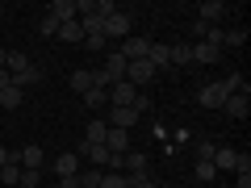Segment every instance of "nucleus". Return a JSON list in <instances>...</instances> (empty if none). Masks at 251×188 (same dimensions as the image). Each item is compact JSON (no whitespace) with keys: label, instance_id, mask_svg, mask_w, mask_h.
<instances>
[{"label":"nucleus","instance_id":"nucleus-1","mask_svg":"<svg viewBox=\"0 0 251 188\" xmlns=\"http://www.w3.org/2000/svg\"><path fill=\"white\" fill-rule=\"evenodd\" d=\"M155 75H159V71H155V67H151L147 59H138V63H126V84H134L138 92H143L147 84L155 80Z\"/></svg>","mask_w":251,"mask_h":188},{"label":"nucleus","instance_id":"nucleus-2","mask_svg":"<svg viewBox=\"0 0 251 188\" xmlns=\"http://www.w3.org/2000/svg\"><path fill=\"white\" fill-rule=\"evenodd\" d=\"M130 29H134V21H130V13H109V17H105V38H122V42H126V38H130Z\"/></svg>","mask_w":251,"mask_h":188},{"label":"nucleus","instance_id":"nucleus-3","mask_svg":"<svg viewBox=\"0 0 251 188\" xmlns=\"http://www.w3.org/2000/svg\"><path fill=\"white\" fill-rule=\"evenodd\" d=\"M134 100H138V88H134V84L117 80L113 88H109V105H117V109H134Z\"/></svg>","mask_w":251,"mask_h":188},{"label":"nucleus","instance_id":"nucleus-4","mask_svg":"<svg viewBox=\"0 0 251 188\" xmlns=\"http://www.w3.org/2000/svg\"><path fill=\"white\" fill-rule=\"evenodd\" d=\"M147 167H151V159H147L143 151H126V155H122V171H126V176H130V180L147 176Z\"/></svg>","mask_w":251,"mask_h":188},{"label":"nucleus","instance_id":"nucleus-5","mask_svg":"<svg viewBox=\"0 0 251 188\" xmlns=\"http://www.w3.org/2000/svg\"><path fill=\"white\" fill-rule=\"evenodd\" d=\"M109 130H134V125H138V113H134V109H117V105H109Z\"/></svg>","mask_w":251,"mask_h":188},{"label":"nucleus","instance_id":"nucleus-6","mask_svg":"<svg viewBox=\"0 0 251 188\" xmlns=\"http://www.w3.org/2000/svg\"><path fill=\"white\" fill-rule=\"evenodd\" d=\"M147 50H151V42H147V38H134V34H130V38L122 42V50H117V54H122L126 63H138V59H147Z\"/></svg>","mask_w":251,"mask_h":188},{"label":"nucleus","instance_id":"nucleus-7","mask_svg":"<svg viewBox=\"0 0 251 188\" xmlns=\"http://www.w3.org/2000/svg\"><path fill=\"white\" fill-rule=\"evenodd\" d=\"M247 109H251V92H230L222 100V113H230V117H247Z\"/></svg>","mask_w":251,"mask_h":188},{"label":"nucleus","instance_id":"nucleus-8","mask_svg":"<svg viewBox=\"0 0 251 188\" xmlns=\"http://www.w3.org/2000/svg\"><path fill=\"white\" fill-rule=\"evenodd\" d=\"M46 13H50L59 25H67V21H80V17H75V0H54V4H46Z\"/></svg>","mask_w":251,"mask_h":188},{"label":"nucleus","instance_id":"nucleus-9","mask_svg":"<svg viewBox=\"0 0 251 188\" xmlns=\"http://www.w3.org/2000/svg\"><path fill=\"white\" fill-rule=\"evenodd\" d=\"M105 151L109 155H126L130 151V130H109L105 134Z\"/></svg>","mask_w":251,"mask_h":188},{"label":"nucleus","instance_id":"nucleus-10","mask_svg":"<svg viewBox=\"0 0 251 188\" xmlns=\"http://www.w3.org/2000/svg\"><path fill=\"white\" fill-rule=\"evenodd\" d=\"M17 167L42 171V146H21V151H17Z\"/></svg>","mask_w":251,"mask_h":188},{"label":"nucleus","instance_id":"nucleus-11","mask_svg":"<svg viewBox=\"0 0 251 188\" xmlns=\"http://www.w3.org/2000/svg\"><path fill=\"white\" fill-rule=\"evenodd\" d=\"M197 13H201L197 21H205V25H214V21H222V17H226V13H230V9H226L222 0H205V4H201Z\"/></svg>","mask_w":251,"mask_h":188},{"label":"nucleus","instance_id":"nucleus-12","mask_svg":"<svg viewBox=\"0 0 251 188\" xmlns=\"http://www.w3.org/2000/svg\"><path fill=\"white\" fill-rule=\"evenodd\" d=\"M222 59V46L214 42H193V63H218Z\"/></svg>","mask_w":251,"mask_h":188},{"label":"nucleus","instance_id":"nucleus-13","mask_svg":"<svg viewBox=\"0 0 251 188\" xmlns=\"http://www.w3.org/2000/svg\"><path fill=\"white\" fill-rule=\"evenodd\" d=\"M88 88H97V71H84V67H75V71H72V92H75V96H84Z\"/></svg>","mask_w":251,"mask_h":188},{"label":"nucleus","instance_id":"nucleus-14","mask_svg":"<svg viewBox=\"0 0 251 188\" xmlns=\"http://www.w3.org/2000/svg\"><path fill=\"white\" fill-rule=\"evenodd\" d=\"M209 163H214L218 171H234V163H239V151H234V146H218Z\"/></svg>","mask_w":251,"mask_h":188},{"label":"nucleus","instance_id":"nucleus-15","mask_svg":"<svg viewBox=\"0 0 251 188\" xmlns=\"http://www.w3.org/2000/svg\"><path fill=\"white\" fill-rule=\"evenodd\" d=\"M105 134H109V125L100 121V117H92V121L84 125V142H92V146H105Z\"/></svg>","mask_w":251,"mask_h":188},{"label":"nucleus","instance_id":"nucleus-16","mask_svg":"<svg viewBox=\"0 0 251 188\" xmlns=\"http://www.w3.org/2000/svg\"><path fill=\"white\" fill-rule=\"evenodd\" d=\"M54 171H59V176H75V171H80V155H75V151H63L59 159H54Z\"/></svg>","mask_w":251,"mask_h":188},{"label":"nucleus","instance_id":"nucleus-17","mask_svg":"<svg viewBox=\"0 0 251 188\" xmlns=\"http://www.w3.org/2000/svg\"><path fill=\"white\" fill-rule=\"evenodd\" d=\"M80 100H84V109H109V88H88Z\"/></svg>","mask_w":251,"mask_h":188},{"label":"nucleus","instance_id":"nucleus-18","mask_svg":"<svg viewBox=\"0 0 251 188\" xmlns=\"http://www.w3.org/2000/svg\"><path fill=\"white\" fill-rule=\"evenodd\" d=\"M21 100H25V92H21V88H13V84H9V88H0V113H9V109H17Z\"/></svg>","mask_w":251,"mask_h":188},{"label":"nucleus","instance_id":"nucleus-19","mask_svg":"<svg viewBox=\"0 0 251 188\" xmlns=\"http://www.w3.org/2000/svg\"><path fill=\"white\" fill-rule=\"evenodd\" d=\"M29 84H42V71H38L34 63H29L25 71H17V75H13V88H21V92H25Z\"/></svg>","mask_w":251,"mask_h":188},{"label":"nucleus","instance_id":"nucleus-20","mask_svg":"<svg viewBox=\"0 0 251 188\" xmlns=\"http://www.w3.org/2000/svg\"><path fill=\"white\" fill-rule=\"evenodd\" d=\"M134 184V180L126 176V171H105V176H100V184L97 188H130Z\"/></svg>","mask_w":251,"mask_h":188},{"label":"nucleus","instance_id":"nucleus-21","mask_svg":"<svg viewBox=\"0 0 251 188\" xmlns=\"http://www.w3.org/2000/svg\"><path fill=\"white\" fill-rule=\"evenodd\" d=\"M54 38H63V42H75L80 46L84 42V29H80V21H67V25H59V34Z\"/></svg>","mask_w":251,"mask_h":188},{"label":"nucleus","instance_id":"nucleus-22","mask_svg":"<svg viewBox=\"0 0 251 188\" xmlns=\"http://www.w3.org/2000/svg\"><path fill=\"white\" fill-rule=\"evenodd\" d=\"M172 54V67H184V63H193V46H168Z\"/></svg>","mask_w":251,"mask_h":188},{"label":"nucleus","instance_id":"nucleus-23","mask_svg":"<svg viewBox=\"0 0 251 188\" xmlns=\"http://www.w3.org/2000/svg\"><path fill=\"white\" fill-rule=\"evenodd\" d=\"M25 67H29V59H25V54H21V50H9V63H4V71H9V75H17V71H25Z\"/></svg>","mask_w":251,"mask_h":188},{"label":"nucleus","instance_id":"nucleus-24","mask_svg":"<svg viewBox=\"0 0 251 188\" xmlns=\"http://www.w3.org/2000/svg\"><path fill=\"white\" fill-rule=\"evenodd\" d=\"M38 34H42V38H54V34H59V21H54L50 13H42V21H38Z\"/></svg>","mask_w":251,"mask_h":188},{"label":"nucleus","instance_id":"nucleus-25","mask_svg":"<svg viewBox=\"0 0 251 188\" xmlns=\"http://www.w3.org/2000/svg\"><path fill=\"white\" fill-rule=\"evenodd\" d=\"M197 180H201V184H209V180H218V167H214L209 159H201V163H197Z\"/></svg>","mask_w":251,"mask_h":188},{"label":"nucleus","instance_id":"nucleus-26","mask_svg":"<svg viewBox=\"0 0 251 188\" xmlns=\"http://www.w3.org/2000/svg\"><path fill=\"white\" fill-rule=\"evenodd\" d=\"M0 180H4V184H21V167L17 163H4V167H0Z\"/></svg>","mask_w":251,"mask_h":188},{"label":"nucleus","instance_id":"nucleus-27","mask_svg":"<svg viewBox=\"0 0 251 188\" xmlns=\"http://www.w3.org/2000/svg\"><path fill=\"white\" fill-rule=\"evenodd\" d=\"M100 176H105V171H75L80 188H97V184H100Z\"/></svg>","mask_w":251,"mask_h":188},{"label":"nucleus","instance_id":"nucleus-28","mask_svg":"<svg viewBox=\"0 0 251 188\" xmlns=\"http://www.w3.org/2000/svg\"><path fill=\"white\" fill-rule=\"evenodd\" d=\"M247 42V29H226L222 34V46H243Z\"/></svg>","mask_w":251,"mask_h":188},{"label":"nucleus","instance_id":"nucleus-29","mask_svg":"<svg viewBox=\"0 0 251 188\" xmlns=\"http://www.w3.org/2000/svg\"><path fill=\"white\" fill-rule=\"evenodd\" d=\"M84 46H88V50H109V38L105 34H88V38H84Z\"/></svg>","mask_w":251,"mask_h":188},{"label":"nucleus","instance_id":"nucleus-30","mask_svg":"<svg viewBox=\"0 0 251 188\" xmlns=\"http://www.w3.org/2000/svg\"><path fill=\"white\" fill-rule=\"evenodd\" d=\"M42 184V171H25L21 167V188H38Z\"/></svg>","mask_w":251,"mask_h":188},{"label":"nucleus","instance_id":"nucleus-31","mask_svg":"<svg viewBox=\"0 0 251 188\" xmlns=\"http://www.w3.org/2000/svg\"><path fill=\"white\" fill-rule=\"evenodd\" d=\"M59 188H80V180L75 176H59Z\"/></svg>","mask_w":251,"mask_h":188},{"label":"nucleus","instance_id":"nucleus-32","mask_svg":"<svg viewBox=\"0 0 251 188\" xmlns=\"http://www.w3.org/2000/svg\"><path fill=\"white\" fill-rule=\"evenodd\" d=\"M130 188H159V184H155V180H147V176H138V180H134Z\"/></svg>","mask_w":251,"mask_h":188},{"label":"nucleus","instance_id":"nucleus-33","mask_svg":"<svg viewBox=\"0 0 251 188\" xmlns=\"http://www.w3.org/2000/svg\"><path fill=\"white\" fill-rule=\"evenodd\" d=\"M234 188H251V176H243V171H239V176H234Z\"/></svg>","mask_w":251,"mask_h":188},{"label":"nucleus","instance_id":"nucleus-34","mask_svg":"<svg viewBox=\"0 0 251 188\" xmlns=\"http://www.w3.org/2000/svg\"><path fill=\"white\" fill-rule=\"evenodd\" d=\"M9 84H13V75H9V71H0V88H9Z\"/></svg>","mask_w":251,"mask_h":188},{"label":"nucleus","instance_id":"nucleus-35","mask_svg":"<svg viewBox=\"0 0 251 188\" xmlns=\"http://www.w3.org/2000/svg\"><path fill=\"white\" fill-rule=\"evenodd\" d=\"M4 163H9V146H0V167H4Z\"/></svg>","mask_w":251,"mask_h":188},{"label":"nucleus","instance_id":"nucleus-36","mask_svg":"<svg viewBox=\"0 0 251 188\" xmlns=\"http://www.w3.org/2000/svg\"><path fill=\"white\" fill-rule=\"evenodd\" d=\"M0 17H4V4H0Z\"/></svg>","mask_w":251,"mask_h":188},{"label":"nucleus","instance_id":"nucleus-37","mask_svg":"<svg viewBox=\"0 0 251 188\" xmlns=\"http://www.w3.org/2000/svg\"><path fill=\"white\" fill-rule=\"evenodd\" d=\"M168 188H172V184H168Z\"/></svg>","mask_w":251,"mask_h":188}]
</instances>
